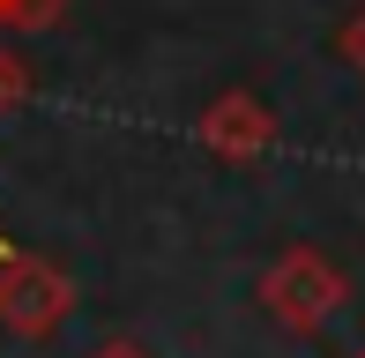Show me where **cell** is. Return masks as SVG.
<instances>
[{
	"instance_id": "1",
	"label": "cell",
	"mask_w": 365,
	"mask_h": 358,
	"mask_svg": "<svg viewBox=\"0 0 365 358\" xmlns=\"http://www.w3.org/2000/svg\"><path fill=\"white\" fill-rule=\"evenodd\" d=\"M254 299H261V314H269L276 329H291V336H321L328 321L351 306V276L328 262L321 247H284L269 269H261Z\"/></svg>"
},
{
	"instance_id": "2",
	"label": "cell",
	"mask_w": 365,
	"mask_h": 358,
	"mask_svg": "<svg viewBox=\"0 0 365 358\" xmlns=\"http://www.w3.org/2000/svg\"><path fill=\"white\" fill-rule=\"evenodd\" d=\"M68 314H75V276L60 269V262L23 254V247L0 254V336H15V344H45Z\"/></svg>"
},
{
	"instance_id": "3",
	"label": "cell",
	"mask_w": 365,
	"mask_h": 358,
	"mask_svg": "<svg viewBox=\"0 0 365 358\" xmlns=\"http://www.w3.org/2000/svg\"><path fill=\"white\" fill-rule=\"evenodd\" d=\"M194 142H202L217 165H261L276 150V112L261 105L254 90H217L194 120Z\"/></svg>"
},
{
	"instance_id": "4",
	"label": "cell",
	"mask_w": 365,
	"mask_h": 358,
	"mask_svg": "<svg viewBox=\"0 0 365 358\" xmlns=\"http://www.w3.org/2000/svg\"><path fill=\"white\" fill-rule=\"evenodd\" d=\"M60 8H68V0H0V38H15V30H53Z\"/></svg>"
},
{
	"instance_id": "5",
	"label": "cell",
	"mask_w": 365,
	"mask_h": 358,
	"mask_svg": "<svg viewBox=\"0 0 365 358\" xmlns=\"http://www.w3.org/2000/svg\"><path fill=\"white\" fill-rule=\"evenodd\" d=\"M23 105H30V60L0 38V120H8V112H23Z\"/></svg>"
},
{
	"instance_id": "6",
	"label": "cell",
	"mask_w": 365,
	"mask_h": 358,
	"mask_svg": "<svg viewBox=\"0 0 365 358\" xmlns=\"http://www.w3.org/2000/svg\"><path fill=\"white\" fill-rule=\"evenodd\" d=\"M336 53H343V68H358V83H365V8L336 30Z\"/></svg>"
},
{
	"instance_id": "7",
	"label": "cell",
	"mask_w": 365,
	"mask_h": 358,
	"mask_svg": "<svg viewBox=\"0 0 365 358\" xmlns=\"http://www.w3.org/2000/svg\"><path fill=\"white\" fill-rule=\"evenodd\" d=\"M97 358H149V351H142V344H105Z\"/></svg>"
},
{
	"instance_id": "8",
	"label": "cell",
	"mask_w": 365,
	"mask_h": 358,
	"mask_svg": "<svg viewBox=\"0 0 365 358\" xmlns=\"http://www.w3.org/2000/svg\"><path fill=\"white\" fill-rule=\"evenodd\" d=\"M358 358H365V351H358Z\"/></svg>"
}]
</instances>
